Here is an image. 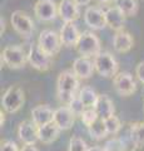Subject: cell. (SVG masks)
<instances>
[{
    "label": "cell",
    "instance_id": "21",
    "mask_svg": "<svg viewBox=\"0 0 144 151\" xmlns=\"http://www.w3.org/2000/svg\"><path fill=\"white\" fill-rule=\"evenodd\" d=\"M38 131H39V141L40 142H43L44 145H49V144H53L54 141H57L59 139V135H60V131L62 130H60L54 122H50V124L40 126Z\"/></svg>",
    "mask_w": 144,
    "mask_h": 151
},
{
    "label": "cell",
    "instance_id": "7",
    "mask_svg": "<svg viewBox=\"0 0 144 151\" xmlns=\"http://www.w3.org/2000/svg\"><path fill=\"white\" fill-rule=\"evenodd\" d=\"M28 63L39 72H46L53 65V57L45 54L38 47V43H33L28 50Z\"/></svg>",
    "mask_w": 144,
    "mask_h": 151
},
{
    "label": "cell",
    "instance_id": "12",
    "mask_svg": "<svg viewBox=\"0 0 144 151\" xmlns=\"http://www.w3.org/2000/svg\"><path fill=\"white\" fill-rule=\"evenodd\" d=\"M39 127L33 121H23L18 127V137L24 145H35L39 141Z\"/></svg>",
    "mask_w": 144,
    "mask_h": 151
},
{
    "label": "cell",
    "instance_id": "36",
    "mask_svg": "<svg viewBox=\"0 0 144 151\" xmlns=\"http://www.w3.org/2000/svg\"><path fill=\"white\" fill-rule=\"evenodd\" d=\"M89 151H105V149L100 146H93V147H89Z\"/></svg>",
    "mask_w": 144,
    "mask_h": 151
},
{
    "label": "cell",
    "instance_id": "39",
    "mask_svg": "<svg viewBox=\"0 0 144 151\" xmlns=\"http://www.w3.org/2000/svg\"><path fill=\"white\" fill-rule=\"evenodd\" d=\"M0 116H1V121H0V124H1V126H3V125H4V121H5V117H4L5 115H4V113H3V111L0 112Z\"/></svg>",
    "mask_w": 144,
    "mask_h": 151
},
{
    "label": "cell",
    "instance_id": "2",
    "mask_svg": "<svg viewBox=\"0 0 144 151\" xmlns=\"http://www.w3.org/2000/svg\"><path fill=\"white\" fill-rule=\"evenodd\" d=\"M75 49L80 57H87V58H95L101 52V44L99 38L93 32L85 30L80 34Z\"/></svg>",
    "mask_w": 144,
    "mask_h": 151
},
{
    "label": "cell",
    "instance_id": "3",
    "mask_svg": "<svg viewBox=\"0 0 144 151\" xmlns=\"http://www.w3.org/2000/svg\"><path fill=\"white\" fill-rule=\"evenodd\" d=\"M25 102L24 91L19 86H10L1 97L3 110L9 113H15L20 110Z\"/></svg>",
    "mask_w": 144,
    "mask_h": 151
},
{
    "label": "cell",
    "instance_id": "20",
    "mask_svg": "<svg viewBox=\"0 0 144 151\" xmlns=\"http://www.w3.org/2000/svg\"><path fill=\"white\" fill-rule=\"evenodd\" d=\"M94 110L98 113L99 119L105 120L114 115L115 107H114V103L110 100L109 96H106V94H99L98 101H96L95 106H94Z\"/></svg>",
    "mask_w": 144,
    "mask_h": 151
},
{
    "label": "cell",
    "instance_id": "32",
    "mask_svg": "<svg viewBox=\"0 0 144 151\" xmlns=\"http://www.w3.org/2000/svg\"><path fill=\"white\" fill-rule=\"evenodd\" d=\"M0 151H20L18 145L11 140H5L1 142V147H0Z\"/></svg>",
    "mask_w": 144,
    "mask_h": 151
},
{
    "label": "cell",
    "instance_id": "33",
    "mask_svg": "<svg viewBox=\"0 0 144 151\" xmlns=\"http://www.w3.org/2000/svg\"><path fill=\"white\" fill-rule=\"evenodd\" d=\"M135 76H137L138 81L140 82L143 84V87H144V62L138 63L137 68H135Z\"/></svg>",
    "mask_w": 144,
    "mask_h": 151
},
{
    "label": "cell",
    "instance_id": "40",
    "mask_svg": "<svg viewBox=\"0 0 144 151\" xmlns=\"http://www.w3.org/2000/svg\"><path fill=\"white\" fill-rule=\"evenodd\" d=\"M143 1H144V0H143Z\"/></svg>",
    "mask_w": 144,
    "mask_h": 151
},
{
    "label": "cell",
    "instance_id": "9",
    "mask_svg": "<svg viewBox=\"0 0 144 151\" xmlns=\"http://www.w3.org/2000/svg\"><path fill=\"white\" fill-rule=\"evenodd\" d=\"M113 86L122 97H129L137 91V83L129 72H118L113 77Z\"/></svg>",
    "mask_w": 144,
    "mask_h": 151
},
{
    "label": "cell",
    "instance_id": "10",
    "mask_svg": "<svg viewBox=\"0 0 144 151\" xmlns=\"http://www.w3.org/2000/svg\"><path fill=\"white\" fill-rule=\"evenodd\" d=\"M84 23L93 30H101L106 27L105 10L99 6H88L84 12Z\"/></svg>",
    "mask_w": 144,
    "mask_h": 151
},
{
    "label": "cell",
    "instance_id": "30",
    "mask_svg": "<svg viewBox=\"0 0 144 151\" xmlns=\"http://www.w3.org/2000/svg\"><path fill=\"white\" fill-rule=\"evenodd\" d=\"M103 147L105 149V151H125L123 141L120 140V137H113L108 140Z\"/></svg>",
    "mask_w": 144,
    "mask_h": 151
},
{
    "label": "cell",
    "instance_id": "26",
    "mask_svg": "<svg viewBox=\"0 0 144 151\" xmlns=\"http://www.w3.org/2000/svg\"><path fill=\"white\" fill-rule=\"evenodd\" d=\"M104 125H105V129L108 131V135H117L118 132L122 130V122L118 119L117 116H110L108 119L104 120Z\"/></svg>",
    "mask_w": 144,
    "mask_h": 151
},
{
    "label": "cell",
    "instance_id": "34",
    "mask_svg": "<svg viewBox=\"0 0 144 151\" xmlns=\"http://www.w3.org/2000/svg\"><path fill=\"white\" fill-rule=\"evenodd\" d=\"M74 3L77 4L78 6H87V5H89L92 0H73Z\"/></svg>",
    "mask_w": 144,
    "mask_h": 151
},
{
    "label": "cell",
    "instance_id": "4",
    "mask_svg": "<svg viewBox=\"0 0 144 151\" xmlns=\"http://www.w3.org/2000/svg\"><path fill=\"white\" fill-rule=\"evenodd\" d=\"M94 67L96 73L104 78H111L118 73V62L109 52H100L94 59Z\"/></svg>",
    "mask_w": 144,
    "mask_h": 151
},
{
    "label": "cell",
    "instance_id": "37",
    "mask_svg": "<svg viewBox=\"0 0 144 151\" xmlns=\"http://www.w3.org/2000/svg\"><path fill=\"white\" fill-rule=\"evenodd\" d=\"M0 23H1V34H3L4 30H5V20H4L3 17H1V19H0Z\"/></svg>",
    "mask_w": 144,
    "mask_h": 151
},
{
    "label": "cell",
    "instance_id": "29",
    "mask_svg": "<svg viewBox=\"0 0 144 151\" xmlns=\"http://www.w3.org/2000/svg\"><path fill=\"white\" fill-rule=\"evenodd\" d=\"M67 106H69V108L73 111V113L75 116H79V117H82V115H83V112H84L85 110H87V107L84 106V103L82 102V100L79 98V96L77 94L75 97L73 98V100L68 103Z\"/></svg>",
    "mask_w": 144,
    "mask_h": 151
},
{
    "label": "cell",
    "instance_id": "31",
    "mask_svg": "<svg viewBox=\"0 0 144 151\" xmlns=\"http://www.w3.org/2000/svg\"><path fill=\"white\" fill-rule=\"evenodd\" d=\"M120 140L123 141V145L125 147V151H137L138 150V146L135 145V142L133 141V139L131 137V135H129V131L127 132V135L125 136H122Z\"/></svg>",
    "mask_w": 144,
    "mask_h": 151
},
{
    "label": "cell",
    "instance_id": "17",
    "mask_svg": "<svg viewBox=\"0 0 144 151\" xmlns=\"http://www.w3.org/2000/svg\"><path fill=\"white\" fill-rule=\"evenodd\" d=\"M125 17L124 14L119 10L117 6H110L105 9V19H106V27H109L111 30L120 32L124 30L125 24Z\"/></svg>",
    "mask_w": 144,
    "mask_h": 151
},
{
    "label": "cell",
    "instance_id": "23",
    "mask_svg": "<svg viewBox=\"0 0 144 151\" xmlns=\"http://www.w3.org/2000/svg\"><path fill=\"white\" fill-rule=\"evenodd\" d=\"M114 4L125 17H135L139 10L137 0H114Z\"/></svg>",
    "mask_w": 144,
    "mask_h": 151
},
{
    "label": "cell",
    "instance_id": "22",
    "mask_svg": "<svg viewBox=\"0 0 144 151\" xmlns=\"http://www.w3.org/2000/svg\"><path fill=\"white\" fill-rule=\"evenodd\" d=\"M79 98L82 100V102L84 103V106L87 108H94L96 101H98L99 94L95 92V89H93L89 86H84L83 88L79 89L78 93Z\"/></svg>",
    "mask_w": 144,
    "mask_h": 151
},
{
    "label": "cell",
    "instance_id": "18",
    "mask_svg": "<svg viewBox=\"0 0 144 151\" xmlns=\"http://www.w3.org/2000/svg\"><path fill=\"white\" fill-rule=\"evenodd\" d=\"M53 119L54 111L48 105H39L31 110V121L38 127L53 122Z\"/></svg>",
    "mask_w": 144,
    "mask_h": 151
},
{
    "label": "cell",
    "instance_id": "16",
    "mask_svg": "<svg viewBox=\"0 0 144 151\" xmlns=\"http://www.w3.org/2000/svg\"><path fill=\"white\" fill-rule=\"evenodd\" d=\"M82 33L79 32L78 27L74 23H64L63 27L60 28L59 35H60V40L64 47H75L79 38H80Z\"/></svg>",
    "mask_w": 144,
    "mask_h": 151
},
{
    "label": "cell",
    "instance_id": "38",
    "mask_svg": "<svg viewBox=\"0 0 144 151\" xmlns=\"http://www.w3.org/2000/svg\"><path fill=\"white\" fill-rule=\"evenodd\" d=\"M95 1L99 4H109L110 1H113V0H95Z\"/></svg>",
    "mask_w": 144,
    "mask_h": 151
},
{
    "label": "cell",
    "instance_id": "8",
    "mask_svg": "<svg viewBox=\"0 0 144 151\" xmlns=\"http://www.w3.org/2000/svg\"><path fill=\"white\" fill-rule=\"evenodd\" d=\"M10 23H11L13 29L20 37L30 38L34 32V23L31 20V18L21 10L13 12L10 17Z\"/></svg>",
    "mask_w": 144,
    "mask_h": 151
},
{
    "label": "cell",
    "instance_id": "25",
    "mask_svg": "<svg viewBox=\"0 0 144 151\" xmlns=\"http://www.w3.org/2000/svg\"><path fill=\"white\" fill-rule=\"evenodd\" d=\"M88 132H89L90 137L94 140H103L108 136V131L105 129L104 120L98 119L90 127H88Z\"/></svg>",
    "mask_w": 144,
    "mask_h": 151
},
{
    "label": "cell",
    "instance_id": "1",
    "mask_svg": "<svg viewBox=\"0 0 144 151\" xmlns=\"http://www.w3.org/2000/svg\"><path fill=\"white\" fill-rule=\"evenodd\" d=\"M79 86V78L73 70H63L57 79V94L59 101L68 105L77 96Z\"/></svg>",
    "mask_w": 144,
    "mask_h": 151
},
{
    "label": "cell",
    "instance_id": "6",
    "mask_svg": "<svg viewBox=\"0 0 144 151\" xmlns=\"http://www.w3.org/2000/svg\"><path fill=\"white\" fill-rule=\"evenodd\" d=\"M62 45L63 44H62V40H60V35L57 32H54L52 29H44L39 34L38 47L45 54L54 57L60 52Z\"/></svg>",
    "mask_w": 144,
    "mask_h": 151
},
{
    "label": "cell",
    "instance_id": "11",
    "mask_svg": "<svg viewBox=\"0 0 144 151\" xmlns=\"http://www.w3.org/2000/svg\"><path fill=\"white\" fill-rule=\"evenodd\" d=\"M35 17L41 22H53L58 15V8L54 0H38L34 5Z\"/></svg>",
    "mask_w": 144,
    "mask_h": 151
},
{
    "label": "cell",
    "instance_id": "28",
    "mask_svg": "<svg viewBox=\"0 0 144 151\" xmlns=\"http://www.w3.org/2000/svg\"><path fill=\"white\" fill-rule=\"evenodd\" d=\"M80 119H82V122L84 124V126H87V129H88V127H90L96 120L99 119V116L94 108H87V110L83 112Z\"/></svg>",
    "mask_w": 144,
    "mask_h": 151
},
{
    "label": "cell",
    "instance_id": "24",
    "mask_svg": "<svg viewBox=\"0 0 144 151\" xmlns=\"http://www.w3.org/2000/svg\"><path fill=\"white\" fill-rule=\"evenodd\" d=\"M129 135L133 141L140 149L144 146V122H134L129 127Z\"/></svg>",
    "mask_w": 144,
    "mask_h": 151
},
{
    "label": "cell",
    "instance_id": "15",
    "mask_svg": "<svg viewBox=\"0 0 144 151\" xmlns=\"http://www.w3.org/2000/svg\"><path fill=\"white\" fill-rule=\"evenodd\" d=\"M73 72L78 76L79 79H89L95 70L94 60L87 57H78L73 62Z\"/></svg>",
    "mask_w": 144,
    "mask_h": 151
},
{
    "label": "cell",
    "instance_id": "5",
    "mask_svg": "<svg viewBox=\"0 0 144 151\" xmlns=\"http://www.w3.org/2000/svg\"><path fill=\"white\" fill-rule=\"evenodd\" d=\"M1 62L11 69H20L28 62V53L20 45H8L1 53Z\"/></svg>",
    "mask_w": 144,
    "mask_h": 151
},
{
    "label": "cell",
    "instance_id": "14",
    "mask_svg": "<svg viewBox=\"0 0 144 151\" xmlns=\"http://www.w3.org/2000/svg\"><path fill=\"white\" fill-rule=\"evenodd\" d=\"M79 8L73 0H62L58 5V15L64 23H74L80 17Z\"/></svg>",
    "mask_w": 144,
    "mask_h": 151
},
{
    "label": "cell",
    "instance_id": "27",
    "mask_svg": "<svg viewBox=\"0 0 144 151\" xmlns=\"http://www.w3.org/2000/svg\"><path fill=\"white\" fill-rule=\"evenodd\" d=\"M68 151H89V147L84 140L78 135H73L69 140Z\"/></svg>",
    "mask_w": 144,
    "mask_h": 151
},
{
    "label": "cell",
    "instance_id": "35",
    "mask_svg": "<svg viewBox=\"0 0 144 151\" xmlns=\"http://www.w3.org/2000/svg\"><path fill=\"white\" fill-rule=\"evenodd\" d=\"M20 151H39L38 147H35V145H24Z\"/></svg>",
    "mask_w": 144,
    "mask_h": 151
},
{
    "label": "cell",
    "instance_id": "19",
    "mask_svg": "<svg viewBox=\"0 0 144 151\" xmlns=\"http://www.w3.org/2000/svg\"><path fill=\"white\" fill-rule=\"evenodd\" d=\"M134 39L131 35V33L120 30L117 32L113 38V48L117 53H128L133 48Z\"/></svg>",
    "mask_w": 144,
    "mask_h": 151
},
{
    "label": "cell",
    "instance_id": "13",
    "mask_svg": "<svg viewBox=\"0 0 144 151\" xmlns=\"http://www.w3.org/2000/svg\"><path fill=\"white\" fill-rule=\"evenodd\" d=\"M75 115L73 113V111L69 108V106H60L57 110H54V119L53 122L62 131L70 130L74 122H75Z\"/></svg>",
    "mask_w": 144,
    "mask_h": 151
}]
</instances>
